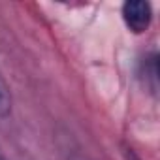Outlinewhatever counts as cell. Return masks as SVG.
<instances>
[{
	"label": "cell",
	"instance_id": "7a4b0ae2",
	"mask_svg": "<svg viewBox=\"0 0 160 160\" xmlns=\"http://www.w3.org/2000/svg\"><path fill=\"white\" fill-rule=\"evenodd\" d=\"M12 113V96L6 81L0 75V119H6Z\"/></svg>",
	"mask_w": 160,
	"mask_h": 160
},
{
	"label": "cell",
	"instance_id": "6da1fadb",
	"mask_svg": "<svg viewBox=\"0 0 160 160\" xmlns=\"http://www.w3.org/2000/svg\"><path fill=\"white\" fill-rule=\"evenodd\" d=\"M122 19L128 30L134 34H141L151 25V6L143 0H130L122 6Z\"/></svg>",
	"mask_w": 160,
	"mask_h": 160
},
{
	"label": "cell",
	"instance_id": "3957f363",
	"mask_svg": "<svg viewBox=\"0 0 160 160\" xmlns=\"http://www.w3.org/2000/svg\"><path fill=\"white\" fill-rule=\"evenodd\" d=\"M126 156H128V160H141L139 156H136V152L132 149H126Z\"/></svg>",
	"mask_w": 160,
	"mask_h": 160
}]
</instances>
